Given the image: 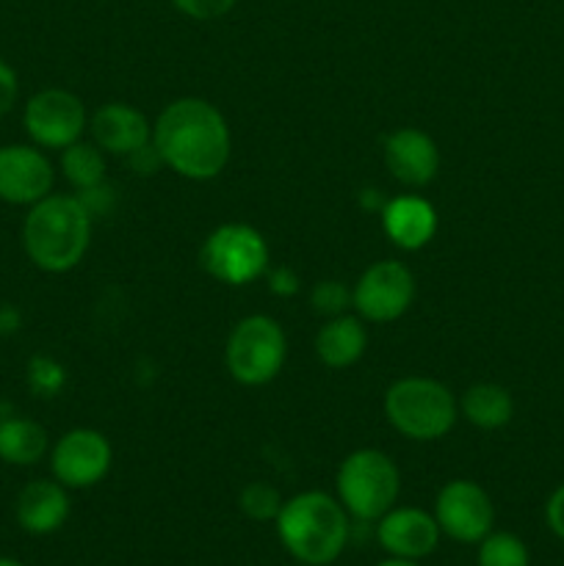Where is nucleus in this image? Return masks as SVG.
<instances>
[{
  "mask_svg": "<svg viewBox=\"0 0 564 566\" xmlns=\"http://www.w3.org/2000/svg\"><path fill=\"white\" fill-rule=\"evenodd\" d=\"M153 147L175 175L194 182L213 180L230 164V125L208 99L180 97L153 122Z\"/></svg>",
  "mask_w": 564,
  "mask_h": 566,
  "instance_id": "1",
  "label": "nucleus"
},
{
  "mask_svg": "<svg viewBox=\"0 0 564 566\" xmlns=\"http://www.w3.org/2000/svg\"><path fill=\"white\" fill-rule=\"evenodd\" d=\"M94 216L77 193H50L31 205L22 224L28 260L48 274H66L92 247Z\"/></svg>",
  "mask_w": 564,
  "mask_h": 566,
  "instance_id": "2",
  "label": "nucleus"
},
{
  "mask_svg": "<svg viewBox=\"0 0 564 566\" xmlns=\"http://www.w3.org/2000/svg\"><path fill=\"white\" fill-rule=\"evenodd\" d=\"M282 547L307 566H330L348 542V512L326 492L310 490L282 503L274 520Z\"/></svg>",
  "mask_w": 564,
  "mask_h": 566,
  "instance_id": "3",
  "label": "nucleus"
},
{
  "mask_svg": "<svg viewBox=\"0 0 564 566\" xmlns=\"http://www.w3.org/2000/svg\"><path fill=\"white\" fill-rule=\"evenodd\" d=\"M382 409L393 429L412 442H435L451 434L459 420V401L442 381L404 376L385 390Z\"/></svg>",
  "mask_w": 564,
  "mask_h": 566,
  "instance_id": "4",
  "label": "nucleus"
},
{
  "mask_svg": "<svg viewBox=\"0 0 564 566\" xmlns=\"http://www.w3.org/2000/svg\"><path fill=\"white\" fill-rule=\"evenodd\" d=\"M335 490L348 517L376 523L396 506L398 492H401V473L385 451L359 448L348 453L337 468Z\"/></svg>",
  "mask_w": 564,
  "mask_h": 566,
  "instance_id": "5",
  "label": "nucleus"
},
{
  "mask_svg": "<svg viewBox=\"0 0 564 566\" xmlns=\"http://www.w3.org/2000/svg\"><path fill=\"white\" fill-rule=\"evenodd\" d=\"M288 359L285 329L271 315H247L232 326L224 346V363L243 387H263L280 376Z\"/></svg>",
  "mask_w": 564,
  "mask_h": 566,
  "instance_id": "6",
  "label": "nucleus"
},
{
  "mask_svg": "<svg viewBox=\"0 0 564 566\" xmlns=\"http://www.w3.org/2000/svg\"><path fill=\"white\" fill-rule=\"evenodd\" d=\"M199 263H202L205 274L213 276L221 285L241 287L265 274L269 243H265L263 232L254 230L252 224L227 221L205 238L202 249H199Z\"/></svg>",
  "mask_w": 564,
  "mask_h": 566,
  "instance_id": "7",
  "label": "nucleus"
},
{
  "mask_svg": "<svg viewBox=\"0 0 564 566\" xmlns=\"http://www.w3.org/2000/svg\"><path fill=\"white\" fill-rule=\"evenodd\" d=\"M415 274L401 260H379L359 274L352 287V304L365 324H393L415 302Z\"/></svg>",
  "mask_w": 564,
  "mask_h": 566,
  "instance_id": "8",
  "label": "nucleus"
},
{
  "mask_svg": "<svg viewBox=\"0 0 564 566\" xmlns=\"http://www.w3.org/2000/svg\"><path fill=\"white\" fill-rule=\"evenodd\" d=\"M25 130L42 149H66L81 142L88 127L86 105L66 88H42L25 105Z\"/></svg>",
  "mask_w": 564,
  "mask_h": 566,
  "instance_id": "9",
  "label": "nucleus"
},
{
  "mask_svg": "<svg viewBox=\"0 0 564 566\" xmlns=\"http://www.w3.org/2000/svg\"><path fill=\"white\" fill-rule=\"evenodd\" d=\"M435 520L440 534L462 545H479L495 523V506L484 486L470 479L448 481L435 501Z\"/></svg>",
  "mask_w": 564,
  "mask_h": 566,
  "instance_id": "10",
  "label": "nucleus"
},
{
  "mask_svg": "<svg viewBox=\"0 0 564 566\" xmlns=\"http://www.w3.org/2000/svg\"><path fill=\"white\" fill-rule=\"evenodd\" d=\"M114 448L97 429H72L50 448L53 479L66 490H88L108 475Z\"/></svg>",
  "mask_w": 564,
  "mask_h": 566,
  "instance_id": "11",
  "label": "nucleus"
},
{
  "mask_svg": "<svg viewBox=\"0 0 564 566\" xmlns=\"http://www.w3.org/2000/svg\"><path fill=\"white\" fill-rule=\"evenodd\" d=\"M53 166L48 155L33 144L0 147V199L9 205H36L53 191Z\"/></svg>",
  "mask_w": 564,
  "mask_h": 566,
  "instance_id": "12",
  "label": "nucleus"
},
{
  "mask_svg": "<svg viewBox=\"0 0 564 566\" xmlns=\"http://www.w3.org/2000/svg\"><path fill=\"white\" fill-rule=\"evenodd\" d=\"M376 523H379L376 525V539H379L382 551L393 558L418 562V558L431 556L437 551V542H440V525H437L435 514L424 512V509L393 506Z\"/></svg>",
  "mask_w": 564,
  "mask_h": 566,
  "instance_id": "13",
  "label": "nucleus"
},
{
  "mask_svg": "<svg viewBox=\"0 0 564 566\" xmlns=\"http://www.w3.org/2000/svg\"><path fill=\"white\" fill-rule=\"evenodd\" d=\"M385 166L404 188H426L440 171V149L429 133L398 127L385 138Z\"/></svg>",
  "mask_w": 564,
  "mask_h": 566,
  "instance_id": "14",
  "label": "nucleus"
},
{
  "mask_svg": "<svg viewBox=\"0 0 564 566\" xmlns=\"http://www.w3.org/2000/svg\"><path fill=\"white\" fill-rule=\"evenodd\" d=\"M88 130H92L94 144L105 155H116V158H130L133 153H138V149L153 142L149 119L136 105L127 103L100 105L92 119H88Z\"/></svg>",
  "mask_w": 564,
  "mask_h": 566,
  "instance_id": "15",
  "label": "nucleus"
},
{
  "mask_svg": "<svg viewBox=\"0 0 564 566\" xmlns=\"http://www.w3.org/2000/svg\"><path fill=\"white\" fill-rule=\"evenodd\" d=\"M382 230L387 241L401 252H418L429 247L437 232V210L418 193L393 197L382 205Z\"/></svg>",
  "mask_w": 564,
  "mask_h": 566,
  "instance_id": "16",
  "label": "nucleus"
},
{
  "mask_svg": "<svg viewBox=\"0 0 564 566\" xmlns=\"http://www.w3.org/2000/svg\"><path fill=\"white\" fill-rule=\"evenodd\" d=\"M70 517V495L59 481L39 479L22 486L17 495V523L33 536H48L59 531Z\"/></svg>",
  "mask_w": 564,
  "mask_h": 566,
  "instance_id": "17",
  "label": "nucleus"
},
{
  "mask_svg": "<svg viewBox=\"0 0 564 566\" xmlns=\"http://www.w3.org/2000/svg\"><path fill=\"white\" fill-rule=\"evenodd\" d=\"M365 348H368V329H365V321L359 315L343 313L335 318H326L315 335V357L332 370L357 365Z\"/></svg>",
  "mask_w": 564,
  "mask_h": 566,
  "instance_id": "18",
  "label": "nucleus"
},
{
  "mask_svg": "<svg viewBox=\"0 0 564 566\" xmlns=\"http://www.w3.org/2000/svg\"><path fill=\"white\" fill-rule=\"evenodd\" d=\"M459 415L481 431L503 429L514 418L512 392L503 385H495V381L470 385L459 398Z\"/></svg>",
  "mask_w": 564,
  "mask_h": 566,
  "instance_id": "19",
  "label": "nucleus"
},
{
  "mask_svg": "<svg viewBox=\"0 0 564 566\" xmlns=\"http://www.w3.org/2000/svg\"><path fill=\"white\" fill-rule=\"evenodd\" d=\"M48 431L28 418L0 420V462L28 468L48 453Z\"/></svg>",
  "mask_w": 564,
  "mask_h": 566,
  "instance_id": "20",
  "label": "nucleus"
},
{
  "mask_svg": "<svg viewBox=\"0 0 564 566\" xmlns=\"http://www.w3.org/2000/svg\"><path fill=\"white\" fill-rule=\"evenodd\" d=\"M61 171L75 193L92 191L105 182V153L94 142H75L61 149Z\"/></svg>",
  "mask_w": 564,
  "mask_h": 566,
  "instance_id": "21",
  "label": "nucleus"
},
{
  "mask_svg": "<svg viewBox=\"0 0 564 566\" xmlns=\"http://www.w3.org/2000/svg\"><path fill=\"white\" fill-rule=\"evenodd\" d=\"M529 547L509 531H490L479 542V566H529Z\"/></svg>",
  "mask_w": 564,
  "mask_h": 566,
  "instance_id": "22",
  "label": "nucleus"
},
{
  "mask_svg": "<svg viewBox=\"0 0 564 566\" xmlns=\"http://www.w3.org/2000/svg\"><path fill=\"white\" fill-rule=\"evenodd\" d=\"M282 503L285 501H282V495L276 492V486L265 484V481H252V484L243 486L241 495H238V506H241V512L247 514L249 520H254V523H274Z\"/></svg>",
  "mask_w": 564,
  "mask_h": 566,
  "instance_id": "23",
  "label": "nucleus"
},
{
  "mask_svg": "<svg viewBox=\"0 0 564 566\" xmlns=\"http://www.w3.org/2000/svg\"><path fill=\"white\" fill-rule=\"evenodd\" d=\"M310 304H313L315 313L324 315V318H335V315L346 313V307L352 304V291L337 280L318 282V285L313 287V293H310Z\"/></svg>",
  "mask_w": 564,
  "mask_h": 566,
  "instance_id": "24",
  "label": "nucleus"
},
{
  "mask_svg": "<svg viewBox=\"0 0 564 566\" xmlns=\"http://www.w3.org/2000/svg\"><path fill=\"white\" fill-rule=\"evenodd\" d=\"M238 0H171L180 14L191 17V20L208 22V20H221V17L230 14L236 9Z\"/></svg>",
  "mask_w": 564,
  "mask_h": 566,
  "instance_id": "25",
  "label": "nucleus"
},
{
  "mask_svg": "<svg viewBox=\"0 0 564 566\" xmlns=\"http://www.w3.org/2000/svg\"><path fill=\"white\" fill-rule=\"evenodd\" d=\"M31 385L39 396H55L59 387L64 385V368L48 357H36L31 363Z\"/></svg>",
  "mask_w": 564,
  "mask_h": 566,
  "instance_id": "26",
  "label": "nucleus"
},
{
  "mask_svg": "<svg viewBox=\"0 0 564 566\" xmlns=\"http://www.w3.org/2000/svg\"><path fill=\"white\" fill-rule=\"evenodd\" d=\"M17 94H20V81H17V72L11 70L6 61H0V119L14 108Z\"/></svg>",
  "mask_w": 564,
  "mask_h": 566,
  "instance_id": "27",
  "label": "nucleus"
},
{
  "mask_svg": "<svg viewBox=\"0 0 564 566\" xmlns=\"http://www.w3.org/2000/svg\"><path fill=\"white\" fill-rule=\"evenodd\" d=\"M545 520H547V528L564 542V484L547 497V506H545Z\"/></svg>",
  "mask_w": 564,
  "mask_h": 566,
  "instance_id": "28",
  "label": "nucleus"
},
{
  "mask_svg": "<svg viewBox=\"0 0 564 566\" xmlns=\"http://www.w3.org/2000/svg\"><path fill=\"white\" fill-rule=\"evenodd\" d=\"M269 285H271V291L280 293V296H293V293L299 291V280H296V274H293L291 269L271 271Z\"/></svg>",
  "mask_w": 564,
  "mask_h": 566,
  "instance_id": "29",
  "label": "nucleus"
},
{
  "mask_svg": "<svg viewBox=\"0 0 564 566\" xmlns=\"http://www.w3.org/2000/svg\"><path fill=\"white\" fill-rule=\"evenodd\" d=\"M379 566H418V562H407V558H387V562H382Z\"/></svg>",
  "mask_w": 564,
  "mask_h": 566,
  "instance_id": "30",
  "label": "nucleus"
},
{
  "mask_svg": "<svg viewBox=\"0 0 564 566\" xmlns=\"http://www.w3.org/2000/svg\"><path fill=\"white\" fill-rule=\"evenodd\" d=\"M0 566H22V564L14 562V558H0Z\"/></svg>",
  "mask_w": 564,
  "mask_h": 566,
  "instance_id": "31",
  "label": "nucleus"
}]
</instances>
